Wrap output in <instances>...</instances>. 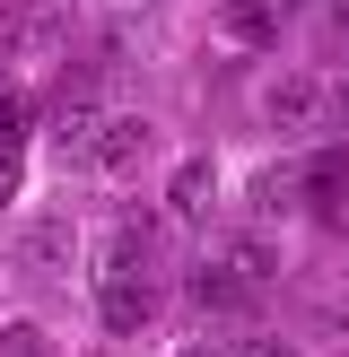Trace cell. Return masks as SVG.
Returning <instances> with one entry per match:
<instances>
[{
    "mask_svg": "<svg viewBox=\"0 0 349 357\" xmlns=\"http://www.w3.org/2000/svg\"><path fill=\"white\" fill-rule=\"evenodd\" d=\"M262 9H271V17H288V9H297V0H262Z\"/></svg>",
    "mask_w": 349,
    "mask_h": 357,
    "instance_id": "14",
    "label": "cell"
},
{
    "mask_svg": "<svg viewBox=\"0 0 349 357\" xmlns=\"http://www.w3.org/2000/svg\"><path fill=\"white\" fill-rule=\"evenodd\" d=\"M227 35H236V44H271V35H279V17L262 9V0H236V9H227Z\"/></svg>",
    "mask_w": 349,
    "mask_h": 357,
    "instance_id": "9",
    "label": "cell"
},
{
    "mask_svg": "<svg viewBox=\"0 0 349 357\" xmlns=\"http://www.w3.org/2000/svg\"><path fill=\"white\" fill-rule=\"evenodd\" d=\"M96 131H105V114L87 96H61V105H52V139H61V149H96Z\"/></svg>",
    "mask_w": 349,
    "mask_h": 357,
    "instance_id": "8",
    "label": "cell"
},
{
    "mask_svg": "<svg viewBox=\"0 0 349 357\" xmlns=\"http://www.w3.org/2000/svg\"><path fill=\"white\" fill-rule=\"evenodd\" d=\"M140 157H149V122H140V114H105V131H96V149H87V166L122 183Z\"/></svg>",
    "mask_w": 349,
    "mask_h": 357,
    "instance_id": "2",
    "label": "cell"
},
{
    "mask_svg": "<svg viewBox=\"0 0 349 357\" xmlns=\"http://www.w3.org/2000/svg\"><path fill=\"white\" fill-rule=\"evenodd\" d=\"M332 122H341V131H349V87H332Z\"/></svg>",
    "mask_w": 349,
    "mask_h": 357,
    "instance_id": "13",
    "label": "cell"
},
{
    "mask_svg": "<svg viewBox=\"0 0 349 357\" xmlns=\"http://www.w3.org/2000/svg\"><path fill=\"white\" fill-rule=\"evenodd\" d=\"M35 271H61V227H35Z\"/></svg>",
    "mask_w": 349,
    "mask_h": 357,
    "instance_id": "10",
    "label": "cell"
},
{
    "mask_svg": "<svg viewBox=\"0 0 349 357\" xmlns=\"http://www.w3.org/2000/svg\"><path fill=\"white\" fill-rule=\"evenodd\" d=\"M236 357H306V349H288V340H244Z\"/></svg>",
    "mask_w": 349,
    "mask_h": 357,
    "instance_id": "12",
    "label": "cell"
},
{
    "mask_svg": "<svg viewBox=\"0 0 349 357\" xmlns=\"http://www.w3.org/2000/svg\"><path fill=\"white\" fill-rule=\"evenodd\" d=\"M96 323L114 331V340L149 331V323H157V288H149V279H122V288H96Z\"/></svg>",
    "mask_w": 349,
    "mask_h": 357,
    "instance_id": "4",
    "label": "cell"
},
{
    "mask_svg": "<svg viewBox=\"0 0 349 357\" xmlns=\"http://www.w3.org/2000/svg\"><path fill=\"white\" fill-rule=\"evenodd\" d=\"M0 357H44V331H9V340H0Z\"/></svg>",
    "mask_w": 349,
    "mask_h": 357,
    "instance_id": "11",
    "label": "cell"
},
{
    "mask_svg": "<svg viewBox=\"0 0 349 357\" xmlns=\"http://www.w3.org/2000/svg\"><path fill=\"white\" fill-rule=\"evenodd\" d=\"M297 192H306L323 218H349V149H323V157L306 166V183H297Z\"/></svg>",
    "mask_w": 349,
    "mask_h": 357,
    "instance_id": "7",
    "label": "cell"
},
{
    "mask_svg": "<svg viewBox=\"0 0 349 357\" xmlns=\"http://www.w3.org/2000/svg\"><path fill=\"white\" fill-rule=\"evenodd\" d=\"M271 288V244H209L201 261H192V305L227 314V305H253V296Z\"/></svg>",
    "mask_w": 349,
    "mask_h": 357,
    "instance_id": "1",
    "label": "cell"
},
{
    "mask_svg": "<svg viewBox=\"0 0 349 357\" xmlns=\"http://www.w3.org/2000/svg\"><path fill=\"white\" fill-rule=\"evenodd\" d=\"M122 279H149V236L140 227H114L96 244V288H122Z\"/></svg>",
    "mask_w": 349,
    "mask_h": 357,
    "instance_id": "6",
    "label": "cell"
},
{
    "mask_svg": "<svg viewBox=\"0 0 349 357\" xmlns=\"http://www.w3.org/2000/svg\"><path fill=\"white\" fill-rule=\"evenodd\" d=\"M262 114H271V131H314V122H332V96L314 79H271Z\"/></svg>",
    "mask_w": 349,
    "mask_h": 357,
    "instance_id": "3",
    "label": "cell"
},
{
    "mask_svg": "<svg viewBox=\"0 0 349 357\" xmlns=\"http://www.w3.org/2000/svg\"><path fill=\"white\" fill-rule=\"evenodd\" d=\"M209 201H218V166H209V157H184L174 183H166V209L184 227H209Z\"/></svg>",
    "mask_w": 349,
    "mask_h": 357,
    "instance_id": "5",
    "label": "cell"
}]
</instances>
